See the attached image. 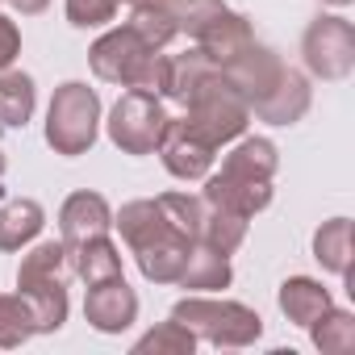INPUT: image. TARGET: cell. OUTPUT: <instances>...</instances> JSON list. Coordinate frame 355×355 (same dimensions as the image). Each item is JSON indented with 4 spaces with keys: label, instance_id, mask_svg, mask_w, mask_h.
<instances>
[{
    "label": "cell",
    "instance_id": "1",
    "mask_svg": "<svg viewBox=\"0 0 355 355\" xmlns=\"http://www.w3.org/2000/svg\"><path fill=\"white\" fill-rule=\"evenodd\" d=\"M88 67L96 80L117 84V88H138V92H155L163 96V71H167V55L150 51L130 26H113L105 30L92 46H88Z\"/></svg>",
    "mask_w": 355,
    "mask_h": 355
},
{
    "label": "cell",
    "instance_id": "2",
    "mask_svg": "<svg viewBox=\"0 0 355 355\" xmlns=\"http://www.w3.org/2000/svg\"><path fill=\"white\" fill-rule=\"evenodd\" d=\"M167 318L184 322L197 338H205V343H214V347H226V351L251 347V343H259V334H263V318H259L251 305H243V301H218V297H209V293H189V297H180V301L171 305Z\"/></svg>",
    "mask_w": 355,
    "mask_h": 355
},
{
    "label": "cell",
    "instance_id": "3",
    "mask_svg": "<svg viewBox=\"0 0 355 355\" xmlns=\"http://www.w3.org/2000/svg\"><path fill=\"white\" fill-rule=\"evenodd\" d=\"M101 134V96L84 80H67L55 88L46 109V146L63 159L88 155Z\"/></svg>",
    "mask_w": 355,
    "mask_h": 355
},
{
    "label": "cell",
    "instance_id": "4",
    "mask_svg": "<svg viewBox=\"0 0 355 355\" xmlns=\"http://www.w3.org/2000/svg\"><path fill=\"white\" fill-rule=\"evenodd\" d=\"M184 121L201 134V138H209L218 150L222 146H230L234 138H243L247 134V125H251V109H247V101L226 84V76L222 71H214L184 105Z\"/></svg>",
    "mask_w": 355,
    "mask_h": 355
},
{
    "label": "cell",
    "instance_id": "5",
    "mask_svg": "<svg viewBox=\"0 0 355 355\" xmlns=\"http://www.w3.org/2000/svg\"><path fill=\"white\" fill-rule=\"evenodd\" d=\"M109 142L121 150V155H155L163 130H167V109H163V96L155 92H138V88H125L117 96V105L109 109Z\"/></svg>",
    "mask_w": 355,
    "mask_h": 355
},
{
    "label": "cell",
    "instance_id": "6",
    "mask_svg": "<svg viewBox=\"0 0 355 355\" xmlns=\"http://www.w3.org/2000/svg\"><path fill=\"white\" fill-rule=\"evenodd\" d=\"M305 71L318 80H347L355 71V26L334 13H318L301 34Z\"/></svg>",
    "mask_w": 355,
    "mask_h": 355
},
{
    "label": "cell",
    "instance_id": "7",
    "mask_svg": "<svg viewBox=\"0 0 355 355\" xmlns=\"http://www.w3.org/2000/svg\"><path fill=\"white\" fill-rule=\"evenodd\" d=\"M155 155L163 159L167 175H175V180H205V175L214 171L218 146L209 138H201L184 117H167V130H163Z\"/></svg>",
    "mask_w": 355,
    "mask_h": 355
},
{
    "label": "cell",
    "instance_id": "8",
    "mask_svg": "<svg viewBox=\"0 0 355 355\" xmlns=\"http://www.w3.org/2000/svg\"><path fill=\"white\" fill-rule=\"evenodd\" d=\"M84 322L101 334H121L138 322V293L125 284V276H113V280H101V284H88V297H84Z\"/></svg>",
    "mask_w": 355,
    "mask_h": 355
},
{
    "label": "cell",
    "instance_id": "9",
    "mask_svg": "<svg viewBox=\"0 0 355 355\" xmlns=\"http://www.w3.org/2000/svg\"><path fill=\"white\" fill-rule=\"evenodd\" d=\"M222 76H226V84L247 101V109L255 105V101H263L268 96V88L280 80V71H284V59L272 51V46H263V42H251L247 51H239L226 67H218Z\"/></svg>",
    "mask_w": 355,
    "mask_h": 355
},
{
    "label": "cell",
    "instance_id": "10",
    "mask_svg": "<svg viewBox=\"0 0 355 355\" xmlns=\"http://www.w3.org/2000/svg\"><path fill=\"white\" fill-rule=\"evenodd\" d=\"M201 201L214 209H230L243 218H255L272 205V180H251V175H234V171H209Z\"/></svg>",
    "mask_w": 355,
    "mask_h": 355
},
{
    "label": "cell",
    "instance_id": "11",
    "mask_svg": "<svg viewBox=\"0 0 355 355\" xmlns=\"http://www.w3.org/2000/svg\"><path fill=\"white\" fill-rule=\"evenodd\" d=\"M309 105H313L309 80H305L297 67L284 63V71H280V80L268 88V96L251 105V117H259V121H268V125H297V121L309 113Z\"/></svg>",
    "mask_w": 355,
    "mask_h": 355
},
{
    "label": "cell",
    "instance_id": "12",
    "mask_svg": "<svg viewBox=\"0 0 355 355\" xmlns=\"http://www.w3.org/2000/svg\"><path fill=\"white\" fill-rule=\"evenodd\" d=\"M193 42H197V51H201L214 67H226L239 51H247V46L255 42V30H251V21H247L243 13H234V9L226 5L222 13H214V17L193 34Z\"/></svg>",
    "mask_w": 355,
    "mask_h": 355
},
{
    "label": "cell",
    "instance_id": "13",
    "mask_svg": "<svg viewBox=\"0 0 355 355\" xmlns=\"http://www.w3.org/2000/svg\"><path fill=\"white\" fill-rule=\"evenodd\" d=\"M109 230H113V209L101 193L80 189L59 205V234H63L67 247H76L92 234H109Z\"/></svg>",
    "mask_w": 355,
    "mask_h": 355
},
{
    "label": "cell",
    "instance_id": "14",
    "mask_svg": "<svg viewBox=\"0 0 355 355\" xmlns=\"http://www.w3.org/2000/svg\"><path fill=\"white\" fill-rule=\"evenodd\" d=\"M189 247H193V239L175 234V230H167L163 239H155V243L138 247V251H134V259H138L142 280H150V284H175V280H180V272H184Z\"/></svg>",
    "mask_w": 355,
    "mask_h": 355
},
{
    "label": "cell",
    "instance_id": "15",
    "mask_svg": "<svg viewBox=\"0 0 355 355\" xmlns=\"http://www.w3.org/2000/svg\"><path fill=\"white\" fill-rule=\"evenodd\" d=\"M17 293L30 301L38 334H55V330H63V322H67V309H71V301H67V280H63V276H38V280H21V284H17Z\"/></svg>",
    "mask_w": 355,
    "mask_h": 355
},
{
    "label": "cell",
    "instance_id": "16",
    "mask_svg": "<svg viewBox=\"0 0 355 355\" xmlns=\"http://www.w3.org/2000/svg\"><path fill=\"white\" fill-rule=\"evenodd\" d=\"M113 226L121 230V243L130 247V251H138V247H146V243H155V239H163L171 226H167V214H163V205H159V197H142V201H125L117 214H113Z\"/></svg>",
    "mask_w": 355,
    "mask_h": 355
},
{
    "label": "cell",
    "instance_id": "17",
    "mask_svg": "<svg viewBox=\"0 0 355 355\" xmlns=\"http://www.w3.org/2000/svg\"><path fill=\"white\" fill-rule=\"evenodd\" d=\"M230 280H234L230 255H222V251H214L205 243H193L189 259H184V272H180L175 284L189 288V293H222V288H230Z\"/></svg>",
    "mask_w": 355,
    "mask_h": 355
},
{
    "label": "cell",
    "instance_id": "18",
    "mask_svg": "<svg viewBox=\"0 0 355 355\" xmlns=\"http://www.w3.org/2000/svg\"><path fill=\"white\" fill-rule=\"evenodd\" d=\"M46 226V209L34 197L0 201V251H21L30 247Z\"/></svg>",
    "mask_w": 355,
    "mask_h": 355
},
{
    "label": "cell",
    "instance_id": "19",
    "mask_svg": "<svg viewBox=\"0 0 355 355\" xmlns=\"http://www.w3.org/2000/svg\"><path fill=\"white\" fill-rule=\"evenodd\" d=\"M67 255H71V272L84 284H101V280L121 276V247L109 234H92V239L67 247Z\"/></svg>",
    "mask_w": 355,
    "mask_h": 355
},
{
    "label": "cell",
    "instance_id": "20",
    "mask_svg": "<svg viewBox=\"0 0 355 355\" xmlns=\"http://www.w3.org/2000/svg\"><path fill=\"white\" fill-rule=\"evenodd\" d=\"M276 301H280V313H284L293 326H309L322 309L334 305V301H330V288H326L322 280H313V276H288V280L280 284Z\"/></svg>",
    "mask_w": 355,
    "mask_h": 355
},
{
    "label": "cell",
    "instance_id": "21",
    "mask_svg": "<svg viewBox=\"0 0 355 355\" xmlns=\"http://www.w3.org/2000/svg\"><path fill=\"white\" fill-rule=\"evenodd\" d=\"M280 167V150L272 138H234L226 159H222V171H234V175H251V180H272Z\"/></svg>",
    "mask_w": 355,
    "mask_h": 355
},
{
    "label": "cell",
    "instance_id": "22",
    "mask_svg": "<svg viewBox=\"0 0 355 355\" xmlns=\"http://www.w3.org/2000/svg\"><path fill=\"white\" fill-rule=\"evenodd\" d=\"M218 67L193 46V51H184V55H167V71H163V96L167 101H175V105H184L209 76H214Z\"/></svg>",
    "mask_w": 355,
    "mask_h": 355
},
{
    "label": "cell",
    "instance_id": "23",
    "mask_svg": "<svg viewBox=\"0 0 355 355\" xmlns=\"http://www.w3.org/2000/svg\"><path fill=\"white\" fill-rule=\"evenodd\" d=\"M38 109V88L34 76L26 71H0V125L5 130H21Z\"/></svg>",
    "mask_w": 355,
    "mask_h": 355
},
{
    "label": "cell",
    "instance_id": "24",
    "mask_svg": "<svg viewBox=\"0 0 355 355\" xmlns=\"http://www.w3.org/2000/svg\"><path fill=\"white\" fill-rule=\"evenodd\" d=\"M313 259L330 276H351V218H330L313 230Z\"/></svg>",
    "mask_w": 355,
    "mask_h": 355
},
{
    "label": "cell",
    "instance_id": "25",
    "mask_svg": "<svg viewBox=\"0 0 355 355\" xmlns=\"http://www.w3.org/2000/svg\"><path fill=\"white\" fill-rule=\"evenodd\" d=\"M305 330H309V338H313V347H318L322 355H351V351H355V313H351V309L330 305V309H322Z\"/></svg>",
    "mask_w": 355,
    "mask_h": 355
},
{
    "label": "cell",
    "instance_id": "26",
    "mask_svg": "<svg viewBox=\"0 0 355 355\" xmlns=\"http://www.w3.org/2000/svg\"><path fill=\"white\" fill-rule=\"evenodd\" d=\"M247 226H251V218L205 205V218H201L197 243H205V247H214V251H222V255H234V251L247 243Z\"/></svg>",
    "mask_w": 355,
    "mask_h": 355
},
{
    "label": "cell",
    "instance_id": "27",
    "mask_svg": "<svg viewBox=\"0 0 355 355\" xmlns=\"http://www.w3.org/2000/svg\"><path fill=\"white\" fill-rule=\"evenodd\" d=\"M38 334L34 326V309L21 293H0V347L13 351L21 343H30Z\"/></svg>",
    "mask_w": 355,
    "mask_h": 355
},
{
    "label": "cell",
    "instance_id": "28",
    "mask_svg": "<svg viewBox=\"0 0 355 355\" xmlns=\"http://www.w3.org/2000/svg\"><path fill=\"white\" fill-rule=\"evenodd\" d=\"M193 347H197V334L184 322L167 318L134 343V355H193Z\"/></svg>",
    "mask_w": 355,
    "mask_h": 355
},
{
    "label": "cell",
    "instance_id": "29",
    "mask_svg": "<svg viewBox=\"0 0 355 355\" xmlns=\"http://www.w3.org/2000/svg\"><path fill=\"white\" fill-rule=\"evenodd\" d=\"M71 272V255H67V243L51 239V243H38L30 247V255H21V268H17V284L21 280H38V276H63L67 280Z\"/></svg>",
    "mask_w": 355,
    "mask_h": 355
},
{
    "label": "cell",
    "instance_id": "30",
    "mask_svg": "<svg viewBox=\"0 0 355 355\" xmlns=\"http://www.w3.org/2000/svg\"><path fill=\"white\" fill-rule=\"evenodd\" d=\"M125 26H130L150 51H163V46H171L175 38H180V21H175V13H159V9H130Z\"/></svg>",
    "mask_w": 355,
    "mask_h": 355
},
{
    "label": "cell",
    "instance_id": "31",
    "mask_svg": "<svg viewBox=\"0 0 355 355\" xmlns=\"http://www.w3.org/2000/svg\"><path fill=\"white\" fill-rule=\"evenodd\" d=\"M159 205H163L167 226L175 234H184V239L197 243V230H201V218H205V201L201 197H193V193H163Z\"/></svg>",
    "mask_w": 355,
    "mask_h": 355
},
{
    "label": "cell",
    "instance_id": "32",
    "mask_svg": "<svg viewBox=\"0 0 355 355\" xmlns=\"http://www.w3.org/2000/svg\"><path fill=\"white\" fill-rule=\"evenodd\" d=\"M125 5V0H63L67 9V21L76 30H96V26H109L117 17V9Z\"/></svg>",
    "mask_w": 355,
    "mask_h": 355
},
{
    "label": "cell",
    "instance_id": "33",
    "mask_svg": "<svg viewBox=\"0 0 355 355\" xmlns=\"http://www.w3.org/2000/svg\"><path fill=\"white\" fill-rule=\"evenodd\" d=\"M21 55V30L17 21H9L5 13H0V71H9Z\"/></svg>",
    "mask_w": 355,
    "mask_h": 355
},
{
    "label": "cell",
    "instance_id": "34",
    "mask_svg": "<svg viewBox=\"0 0 355 355\" xmlns=\"http://www.w3.org/2000/svg\"><path fill=\"white\" fill-rule=\"evenodd\" d=\"M130 9H159V13H180L184 0H125Z\"/></svg>",
    "mask_w": 355,
    "mask_h": 355
},
{
    "label": "cell",
    "instance_id": "35",
    "mask_svg": "<svg viewBox=\"0 0 355 355\" xmlns=\"http://www.w3.org/2000/svg\"><path fill=\"white\" fill-rule=\"evenodd\" d=\"M5 5H9L13 13H21V17H38V13H46L51 0H5Z\"/></svg>",
    "mask_w": 355,
    "mask_h": 355
},
{
    "label": "cell",
    "instance_id": "36",
    "mask_svg": "<svg viewBox=\"0 0 355 355\" xmlns=\"http://www.w3.org/2000/svg\"><path fill=\"white\" fill-rule=\"evenodd\" d=\"M322 5H330V9H347L351 0H322Z\"/></svg>",
    "mask_w": 355,
    "mask_h": 355
},
{
    "label": "cell",
    "instance_id": "37",
    "mask_svg": "<svg viewBox=\"0 0 355 355\" xmlns=\"http://www.w3.org/2000/svg\"><path fill=\"white\" fill-rule=\"evenodd\" d=\"M5 167H9V159H5V150H0V175H5Z\"/></svg>",
    "mask_w": 355,
    "mask_h": 355
}]
</instances>
